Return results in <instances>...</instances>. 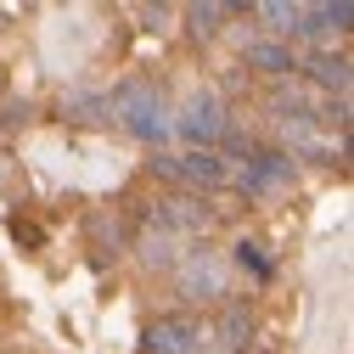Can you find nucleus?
<instances>
[{
  "label": "nucleus",
  "mask_w": 354,
  "mask_h": 354,
  "mask_svg": "<svg viewBox=\"0 0 354 354\" xmlns=\"http://www.w3.org/2000/svg\"><path fill=\"white\" fill-rule=\"evenodd\" d=\"M180 236L174 231H163V225H147V236H141V253H147V264H163V270H174L180 264Z\"/></svg>",
  "instance_id": "10"
},
{
  "label": "nucleus",
  "mask_w": 354,
  "mask_h": 354,
  "mask_svg": "<svg viewBox=\"0 0 354 354\" xmlns=\"http://www.w3.org/2000/svg\"><path fill=\"white\" fill-rule=\"evenodd\" d=\"M174 136L192 141V152H219V136H225V107H219L214 91L186 96V107L174 113Z\"/></svg>",
  "instance_id": "3"
},
{
  "label": "nucleus",
  "mask_w": 354,
  "mask_h": 354,
  "mask_svg": "<svg viewBox=\"0 0 354 354\" xmlns=\"http://www.w3.org/2000/svg\"><path fill=\"white\" fill-rule=\"evenodd\" d=\"M231 253H236V264H242V270H253L259 281L270 276V259H264V248H259V242H236Z\"/></svg>",
  "instance_id": "13"
},
{
  "label": "nucleus",
  "mask_w": 354,
  "mask_h": 354,
  "mask_svg": "<svg viewBox=\"0 0 354 354\" xmlns=\"http://www.w3.org/2000/svg\"><path fill=\"white\" fill-rule=\"evenodd\" d=\"M141 354H203V326L192 315H163L141 332Z\"/></svg>",
  "instance_id": "5"
},
{
  "label": "nucleus",
  "mask_w": 354,
  "mask_h": 354,
  "mask_svg": "<svg viewBox=\"0 0 354 354\" xmlns=\"http://www.w3.org/2000/svg\"><path fill=\"white\" fill-rule=\"evenodd\" d=\"M152 174H163V180L174 186H192V192H225L236 180V169L225 152H186V158H158Z\"/></svg>",
  "instance_id": "2"
},
{
  "label": "nucleus",
  "mask_w": 354,
  "mask_h": 354,
  "mask_svg": "<svg viewBox=\"0 0 354 354\" xmlns=\"http://www.w3.org/2000/svg\"><path fill=\"white\" fill-rule=\"evenodd\" d=\"M321 12H326V28L332 34H348L354 28V6H348V0H332V6H321Z\"/></svg>",
  "instance_id": "14"
},
{
  "label": "nucleus",
  "mask_w": 354,
  "mask_h": 354,
  "mask_svg": "<svg viewBox=\"0 0 354 354\" xmlns=\"http://www.w3.org/2000/svg\"><path fill=\"white\" fill-rule=\"evenodd\" d=\"M242 62H248V68H259V73H270V79H287V73H298L292 51H287V46H276V39H253V46L242 51Z\"/></svg>",
  "instance_id": "7"
},
{
  "label": "nucleus",
  "mask_w": 354,
  "mask_h": 354,
  "mask_svg": "<svg viewBox=\"0 0 354 354\" xmlns=\"http://www.w3.org/2000/svg\"><path fill=\"white\" fill-rule=\"evenodd\" d=\"M242 6H225V0H208V6H192L186 12V23H192V34L197 39H214L219 34V23H225V17H236Z\"/></svg>",
  "instance_id": "11"
},
{
  "label": "nucleus",
  "mask_w": 354,
  "mask_h": 354,
  "mask_svg": "<svg viewBox=\"0 0 354 354\" xmlns=\"http://www.w3.org/2000/svg\"><path fill=\"white\" fill-rule=\"evenodd\" d=\"M253 17H259V23H276V34H292L298 6H287V0H259V6H253Z\"/></svg>",
  "instance_id": "12"
},
{
  "label": "nucleus",
  "mask_w": 354,
  "mask_h": 354,
  "mask_svg": "<svg viewBox=\"0 0 354 354\" xmlns=\"http://www.w3.org/2000/svg\"><path fill=\"white\" fill-rule=\"evenodd\" d=\"M107 113L136 141H147V147H163L174 136V113H169V102H163V91H158L152 79H124L118 91H113V102H107Z\"/></svg>",
  "instance_id": "1"
},
{
  "label": "nucleus",
  "mask_w": 354,
  "mask_h": 354,
  "mask_svg": "<svg viewBox=\"0 0 354 354\" xmlns=\"http://www.w3.org/2000/svg\"><path fill=\"white\" fill-rule=\"evenodd\" d=\"M219 354H242L248 337H253V315H248V304H225V315H219Z\"/></svg>",
  "instance_id": "8"
},
{
  "label": "nucleus",
  "mask_w": 354,
  "mask_h": 354,
  "mask_svg": "<svg viewBox=\"0 0 354 354\" xmlns=\"http://www.w3.org/2000/svg\"><path fill=\"white\" fill-rule=\"evenodd\" d=\"M287 180H292V158H287V152H259L231 186L248 192V197H264V192H276V186H287Z\"/></svg>",
  "instance_id": "6"
},
{
  "label": "nucleus",
  "mask_w": 354,
  "mask_h": 354,
  "mask_svg": "<svg viewBox=\"0 0 354 354\" xmlns=\"http://www.w3.org/2000/svg\"><path fill=\"white\" fill-rule=\"evenodd\" d=\"M174 281H180L186 298H225V264H219V253H208V248H192V253H180V264H174Z\"/></svg>",
  "instance_id": "4"
},
{
  "label": "nucleus",
  "mask_w": 354,
  "mask_h": 354,
  "mask_svg": "<svg viewBox=\"0 0 354 354\" xmlns=\"http://www.w3.org/2000/svg\"><path fill=\"white\" fill-rule=\"evenodd\" d=\"M309 79H315L321 91H337V96H348V57L315 51V57H309Z\"/></svg>",
  "instance_id": "9"
}]
</instances>
